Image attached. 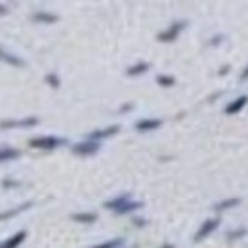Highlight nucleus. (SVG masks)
Here are the masks:
<instances>
[{
	"mask_svg": "<svg viewBox=\"0 0 248 248\" xmlns=\"http://www.w3.org/2000/svg\"><path fill=\"white\" fill-rule=\"evenodd\" d=\"M160 248H176V247H174V245H162Z\"/></svg>",
	"mask_w": 248,
	"mask_h": 248,
	"instance_id": "obj_30",
	"label": "nucleus"
},
{
	"mask_svg": "<svg viewBox=\"0 0 248 248\" xmlns=\"http://www.w3.org/2000/svg\"><path fill=\"white\" fill-rule=\"evenodd\" d=\"M241 204V199L239 197H229V199H223L214 204V210L216 212H221V210H231V208H237Z\"/></svg>",
	"mask_w": 248,
	"mask_h": 248,
	"instance_id": "obj_17",
	"label": "nucleus"
},
{
	"mask_svg": "<svg viewBox=\"0 0 248 248\" xmlns=\"http://www.w3.org/2000/svg\"><path fill=\"white\" fill-rule=\"evenodd\" d=\"M227 73H229V65H225V67L219 71V75H227Z\"/></svg>",
	"mask_w": 248,
	"mask_h": 248,
	"instance_id": "obj_29",
	"label": "nucleus"
},
{
	"mask_svg": "<svg viewBox=\"0 0 248 248\" xmlns=\"http://www.w3.org/2000/svg\"><path fill=\"white\" fill-rule=\"evenodd\" d=\"M31 19L38 25H52V23L60 21V16L52 14V12H46V10H36V12H32Z\"/></svg>",
	"mask_w": 248,
	"mask_h": 248,
	"instance_id": "obj_9",
	"label": "nucleus"
},
{
	"mask_svg": "<svg viewBox=\"0 0 248 248\" xmlns=\"http://www.w3.org/2000/svg\"><path fill=\"white\" fill-rule=\"evenodd\" d=\"M223 38H225V36H221V34H216V36H214V38L210 40V46H217V44H219V42H221Z\"/></svg>",
	"mask_w": 248,
	"mask_h": 248,
	"instance_id": "obj_25",
	"label": "nucleus"
},
{
	"mask_svg": "<svg viewBox=\"0 0 248 248\" xmlns=\"http://www.w3.org/2000/svg\"><path fill=\"white\" fill-rule=\"evenodd\" d=\"M21 158V151L17 147H10V145H0V164L2 162H14Z\"/></svg>",
	"mask_w": 248,
	"mask_h": 248,
	"instance_id": "obj_11",
	"label": "nucleus"
},
{
	"mask_svg": "<svg viewBox=\"0 0 248 248\" xmlns=\"http://www.w3.org/2000/svg\"><path fill=\"white\" fill-rule=\"evenodd\" d=\"M0 186L4 187V189H14V187L21 186V182H17V180H12V178H6V180H2V184H0Z\"/></svg>",
	"mask_w": 248,
	"mask_h": 248,
	"instance_id": "obj_23",
	"label": "nucleus"
},
{
	"mask_svg": "<svg viewBox=\"0 0 248 248\" xmlns=\"http://www.w3.org/2000/svg\"><path fill=\"white\" fill-rule=\"evenodd\" d=\"M134 109V103H124L123 107L119 109V113H128V111H132Z\"/></svg>",
	"mask_w": 248,
	"mask_h": 248,
	"instance_id": "obj_24",
	"label": "nucleus"
},
{
	"mask_svg": "<svg viewBox=\"0 0 248 248\" xmlns=\"http://www.w3.org/2000/svg\"><path fill=\"white\" fill-rule=\"evenodd\" d=\"M101 149V143L99 141H90V140H84V141H78L75 145H71V153L77 156H93L99 153Z\"/></svg>",
	"mask_w": 248,
	"mask_h": 248,
	"instance_id": "obj_4",
	"label": "nucleus"
},
{
	"mask_svg": "<svg viewBox=\"0 0 248 248\" xmlns=\"http://www.w3.org/2000/svg\"><path fill=\"white\" fill-rule=\"evenodd\" d=\"M219 223H221V219L219 217H208V219H204L202 223H201V227L197 229V233H195V243H202L204 239H208L210 235H214L216 233V229L219 227Z\"/></svg>",
	"mask_w": 248,
	"mask_h": 248,
	"instance_id": "obj_3",
	"label": "nucleus"
},
{
	"mask_svg": "<svg viewBox=\"0 0 248 248\" xmlns=\"http://www.w3.org/2000/svg\"><path fill=\"white\" fill-rule=\"evenodd\" d=\"M63 145H67V138H62V136H38L29 140V147L40 149V151H54Z\"/></svg>",
	"mask_w": 248,
	"mask_h": 248,
	"instance_id": "obj_1",
	"label": "nucleus"
},
{
	"mask_svg": "<svg viewBox=\"0 0 248 248\" xmlns=\"http://www.w3.org/2000/svg\"><path fill=\"white\" fill-rule=\"evenodd\" d=\"M71 219L75 223H84V225H92L97 221V214L95 212H75L71 214Z\"/></svg>",
	"mask_w": 248,
	"mask_h": 248,
	"instance_id": "obj_16",
	"label": "nucleus"
},
{
	"mask_svg": "<svg viewBox=\"0 0 248 248\" xmlns=\"http://www.w3.org/2000/svg\"><path fill=\"white\" fill-rule=\"evenodd\" d=\"M245 235H247V229L241 227V229H233V231H229L227 239H229V241H237V239H243Z\"/></svg>",
	"mask_w": 248,
	"mask_h": 248,
	"instance_id": "obj_22",
	"label": "nucleus"
},
{
	"mask_svg": "<svg viewBox=\"0 0 248 248\" xmlns=\"http://www.w3.org/2000/svg\"><path fill=\"white\" fill-rule=\"evenodd\" d=\"M6 14H8V6L0 4V16H6Z\"/></svg>",
	"mask_w": 248,
	"mask_h": 248,
	"instance_id": "obj_28",
	"label": "nucleus"
},
{
	"mask_svg": "<svg viewBox=\"0 0 248 248\" xmlns=\"http://www.w3.org/2000/svg\"><path fill=\"white\" fill-rule=\"evenodd\" d=\"M156 84L158 86H162V88H172V86H176V77H172V75H156Z\"/></svg>",
	"mask_w": 248,
	"mask_h": 248,
	"instance_id": "obj_20",
	"label": "nucleus"
},
{
	"mask_svg": "<svg viewBox=\"0 0 248 248\" xmlns=\"http://www.w3.org/2000/svg\"><path fill=\"white\" fill-rule=\"evenodd\" d=\"M186 27H187L186 19H178V21L170 23L164 31L158 32V34H156V40H158V42H164V44H170V42H174V40L180 38V34L186 31Z\"/></svg>",
	"mask_w": 248,
	"mask_h": 248,
	"instance_id": "obj_2",
	"label": "nucleus"
},
{
	"mask_svg": "<svg viewBox=\"0 0 248 248\" xmlns=\"http://www.w3.org/2000/svg\"><path fill=\"white\" fill-rule=\"evenodd\" d=\"M149 69H151V63L149 62H138V63H134V65H130V67L124 71V75H126V77H141V75H145Z\"/></svg>",
	"mask_w": 248,
	"mask_h": 248,
	"instance_id": "obj_12",
	"label": "nucleus"
},
{
	"mask_svg": "<svg viewBox=\"0 0 248 248\" xmlns=\"http://www.w3.org/2000/svg\"><path fill=\"white\" fill-rule=\"evenodd\" d=\"M44 82L50 86V88H54V90H58L60 86H62V78H60V75L58 73H46V77H44Z\"/></svg>",
	"mask_w": 248,
	"mask_h": 248,
	"instance_id": "obj_21",
	"label": "nucleus"
},
{
	"mask_svg": "<svg viewBox=\"0 0 248 248\" xmlns=\"http://www.w3.org/2000/svg\"><path fill=\"white\" fill-rule=\"evenodd\" d=\"M40 123L38 117H21V119H4L0 121V130H14V128H32Z\"/></svg>",
	"mask_w": 248,
	"mask_h": 248,
	"instance_id": "obj_5",
	"label": "nucleus"
},
{
	"mask_svg": "<svg viewBox=\"0 0 248 248\" xmlns=\"http://www.w3.org/2000/svg\"><path fill=\"white\" fill-rule=\"evenodd\" d=\"M248 103V95H239V97H235V99H231L227 105H225V115H229V117H233V115H239L245 107H247Z\"/></svg>",
	"mask_w": 248,
	"mask_h": 248,
	"instance_id": "obj_10",
	"label": "nucleus"
},
{
	"mask_svg": "<svg viewBox=\"0 0 248 248\" xmlns=\"http://www.w3.org/2000/svg\"><path fill=\"white\" fill-rule=\"evenodd\" d=\"M130 201H134V199H132V193H130V191H124L121 195H117V197L105 201V202H103V208H107V210H111V212H117V210H121L124 204L130 202Z\"/></svg>",
	"mask_w": 248,
	"mask_h": 248,
	"instance_id": "obj_8",
	"label": "nucleus"
},
{
	"mask_svg": "<svg viewBox=\"0 0 248 248\" xmlns=\"http://www.w3.org/2000/svg\"><path fill=\"white\" fill-rule=\"evenodd\" d=\"M134 223H136V227H143V225L147 223V219H141V217H134Z\"/></svg>",
	"mask_w": 248,
	"mask_h": 248,
	"instance_id": "obj_26",
	"label": "nucleus"
},
{
	"mask_svg": "<svg viewBox=\"0 0 248 248\" xmlns=\"http://www.w3.org/2000/svg\"><path fill=\"white\" fill-rule=\"evenodd\" d=\"M241 80H248V65L243 69V73H241Z\"/></svg>",
	"mask_w": 248,
	"mask_h": 248,
	"instance_id": "obj_27",
	"label": "nucleus"
},
{
	"mask_svg": "<svg viewBox=\"0 0 248 248\" xmlns=\"http://www.w3.org/2000/svg\"><path fill=\"white\" fill-rule=\"evenodd\" d=\"M121 132V124H111V126H105V128H97V130H93V132H88V136H86V140H90V141H103V140H109V138H113L115 134H119Z\"/></svg>",
	"mask_w": 248,
	"mask_h": 248,
	"instance_id": "obj_6",
	"label": "nucleus"
},
{
	"mask_svg": "<svg viewBox=\"0 0 248 248\" xmlns=\"http://www.w3.org/2000/svg\"><path fill=\"white\" fill-rule=\"evenodd\" d=\"M160 126H162V121H160V119H155V117H143V119H140V121L134 123L136 132H140V134L155 132V130H158Z\"/></svg>",
	"mask_w": 248,
	"mask_h": 248,
	"instance_id": "obj_7",
	"label": "nucleus"
},
{
	"mask_svg": "<svg viewBox=\"0 0 248 248\" xmlns=\"http://www.w3.org/2000/svg\"><path fill=\"white\" fill-rule=\"evenodd\" d=\"M32 206V201H27V202H23V204H19V206H16V208H10V210H4V212H0V221H4V219H12V217L19 216L21 212H25V210H29Z\"/></svg>",
	"mask_w": 248,
	"mask_h": 248,
	"instance_id": "obj_13",
	"label": "nucleus"
},
{
	"mask_svg": "<svg viewBox=\"0 0 248 248\" xmlns=\"http://www.w3.org/2000/svg\"><path fill=\"white\" fill-rule=\"evenodd\" d=\"M0 62L8 63V65H12V67H25V62H23L19 56H16V54L4 50L2 46H0Z\"/></svg>",
	"mask_w": 248,
	"mask_h": 248,
	"instance_id": "obj_14",
	"label": "nucleus"
},
{
	"mask_svg": "<svg viewBox=\"0 0 248 248\" xmlns=\"http://www.w3.org/2000/svg\"><path fill=\"white\" fill-rule=\"evenodd\" d=\"M0 248H4V247H2V243H0Z\"/></svg>",
	"mask_w": 248,
	"mask_h": 248,
	"instance_id": "obj_31",
	"label": "nucleus"
},
{
	"mask_svg": "<svg viewBox=\"0 0 248 248\" xmlns=\"http://www.w3.org/2000/svg\"><path fill=\"white\" fill-rule=\"evenodd\" d=\"M140 208H143V202L141 201H130V202H126L121 210H117L115 214L117 216H126V214H132V212H136V210H140Z\"/></svg>",
	"mask_w": 248,
	"mask_h": 248,
	"instance_id": "obj_18",
	"label": "nucleus"
},
{
	"mask_svg": "<svg viewBox=\"0 0 248 248\" xmlns=\"http://www.w3.org/2000/svg\"><path fill=\"white\" fill-rule=\"evenodd\" d=\"M27 239V231L25 229H21V231H17V233H14L10 239H6L4 243H2V247L4 248H19L21 247V243Z\"/></svg>",
	"mask_w": 248,
	"mask_h": 248,
	"instance_id": "obj_15",
	"label": "nucleus"
},
{
	"mask_svg": "<svg viewBox=\"0 0 248 248\" xmlns=\"http://www.w3.org/2000/svg\"><path fill=\"white\" fill-rule=\"evenodd\" d=\"M132 248H136V247H132Z\"/></svg>",
	"mask_w": 248,
	"mask_h": 248,
	"instance_id": "obj_32",
	"label": "nucleus"
},
{
	"mask_svg": "<svg viewBox=\"0 0 248 248\" xmlns=\"http://www.w3.org/2000/svg\"><path fill=\"white\" fill-rule=\"evenodd\" d=\"M124 247V239L123 237H115V239H107L103 243H97L90 248H123Z\"/></svg>",
	"mask_w": 248,
	"mask_h": 248,
	"instance_id": "obj_19",
	"label": "nucleus"
}]
</instances>
